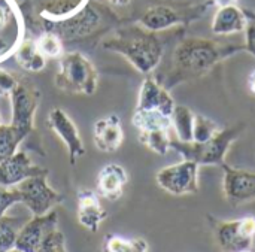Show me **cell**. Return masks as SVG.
I'll return each mask as SVG.
<instances>
[{
  "label": "cell",
  "instance_id": "1",
  "mask_svg": "<svg viewBox=\"0 0 255 252\" xmlns=\"http://www.w3.org/2000/svg\"><path fill=\"white\" fill-rule=\"evenodd\" d=\"M241 51H245V45L221 43L203 37L184 39L175 48L167 76L160 84L170 90L179 84L196 81L209 73L218 63Z\"/></svg>",
  "mask_w": 255,
  "mask_h": 252
},
{
  "label": "cell",
  "instance_id": "2",
  "mask_svg": "<svg viewBox=\"0 0 255 252\" xmlns=\"http://www.w3.org/2000/svg\"><path fill=\"white\" fill-rule=\"evenodd\" d=\"M103 48L124 55L140 73H151L163 58V42L154 31L130 27L115 31L103 42Z\"/></svg>",
  "mask_w": 255,
  "mask_h": 252
},
{
  "label": "cell",
  "instance_id": "3",
  "mask_svg": "<svg viewBox=\"0 0 255 252\" xmlns=\"http://www.w3.org/2000/svg\"><path fill=\"white\" fill-rule=\"evenodd\" d=\"M245 124L241 123L238 126L221 128L212 139L203 143L197 142H181L176 137H172L170 149L176 151L182 155L184 160L196 163L200 166H223L226 163L227 152L230 146L238 140V137L245 130Z\"/></svg>",
  "mask_w": 255,
  "mask_h": 252
},
{
  "label": "cell",
  "instance_id": "4",
  "mask_svg": "<svg viewBox=\"0 0 255 252\" xmlns=\"http://www.w3.org/2000/svg\"><path fill=\"white\" fill-rule=\"evenodd\" d=\"M99 73L94 64L81 52H66L58 63L55 85L67 93L91 96L97 90Z\"/></svg>",
  "mask_w": 255,
  "mask_h": 252
},
{
  "label": "cell",
  "instance_id": "5",
  "mask_svg": "<svg viewBox=\"0 0 255 252\" xmlns=\"http://www.w3.org/2000/svg\"><path fill=\"white\" fill-rule=\"evenodd\" d=\"M212 1L191 6H170V4H155L148 7L139 19V25L148 31H161L179 24L193 22L205 15Z\"/></svg>",
  "mask_w": 255,
  "mask_h": 252
},
{
  "label": "cell",
  "instance_id": "6",
  "mask_svg": "<svg viewBox=\"0 0 255 252\" xmlns=\"http://www.w3.org/2000/svg\"><path fill=\"white\" fill-rule=\"evenodd\" d=\"M215 241L224 252L251 251L255 239V217L214 221Z\"/></svg>",
  "mask_w": 255,
  "mask_h": 252
},
{
  "label": "cell",
  "instance_id": "7",
  "mask_svg": "<svg viewBox=\"0 0 255 252\" xmlns=\"http://www.w3.org/2000/svg\"><path fill=\"white\" fill-rule=\"evenodd\" d=\"M102 21L103 16L100 10L88 1L82 9L69 18L57 22H45L43 31H52L60 36L61 40H79L93 34L100 27Z\"/></svg>",
  "mask_w": 255,
  "mask_h": 252
},
{
  "label": "cell",
  "instance_id": "8",
  "mask_svg": "<svg viewBox=\"0 0 255 252\" xmlns=\"http://www.w3.org/2000/svg\"><path fill=\"white\" fill-rule=\"evenodd\" d=\"M45 178L46 175L31 176L15 187L19 194V203H24L36 217L48 214L55 205L63 202V196L52 190Z\"/></svg>",
  "mask_w": 255,
  "mask_h": 252
},
{
  "label": "cell",
  "instance_id": "9",
  "mask_svg": "<svg viewBox=\"0 0 255 252\" xmlns=\"http://www.w3.org/2000/svg\"><path fill=\"white\" fill-rule=\"evenodd\" d=\"M155 179L158 187L169 194H196L199 191V166L193 161L182 160L158 170Z\"/></svg>",
  "mask_w": 255,
  "mask_h": 252
},
{
  "label": "cell",
  "instance_id": "10",
  "mask_svg": "<svg viewBox=\"0 0 255 252\" xmlns=\"http://www.w3.org/2000/svg\"><path fill=\"white\" fill-rule=\"evenodd\" d=\"M25 21L15 0H0V61L13 55L24 39Z\"/></svg>",
  "mask_w": 255,
  "mask_h": 252
},
{
  "label": "cell",
  "instance_id": "11",
  "mask_svg": "<svg viewBox=\"0 0 255 252\" xmlns=\"http://www.w3.org/2000/svg\"><path fill=\"white\" fill-rule=\"evenodd\" d=\"M223 191L232 206L255 202V173L236 169L224 163L223 166Z\"/></svg>",
  "mask_w": 255,
  "mask_h": 252
},
{
  "label": "cell",
  "instance_id": "12",
  "mask_svg": "<svg viewBox=\"0 0 255 252\" xmlns=\"http://www.w3.org/2000/svg\"><path fill=\"white\" fill-rule=\"evenodd\" d=\"M58 226V214L55 211H49L45 215H33L24 226L19 229L15 250L21 252H37L39 247L45 241V238L54 232Z\"/></svg>",
  "mask_w": 255,
  "mask_h": 252
},
{
  "label": "cell",
  "instance_id": "13",
  "mask_svg": "<svg viewBox=\"0 0 255 252\" xmlns=\"http://www.w3.org/2000/svg\"><path fill=\"white\" fill-rule=\"evenodd\" d=\"M12 97V126L27 136L33 128V118L39 105V91L33 85L18 82Z\"/></svg>",
  "mask_w": 255,
  "mask_h": 252
},
{
  "label": "cell",
  "instance_id": "14",
  "mask_svg": "<svg viewBox=\"0 0 255 252\" xmlns=\"http://www.w3.org/2000/svg\"><path fill=\"white\" fill-rule=\"evenodd\" d=\"M46 123L52 128V131L66 143L72 164H75L78 161V158L85 155V146L79 136V131H78L75 123L70 120V117L64 111H61L58 108L52 109L48 114Z\"/></svg>",
  "mask_w": 255,
  "mask_h": 252
},
{
  "label": "cell",
  "instance_id": "15",
  "mask_svg": "<svg viewBox=\"0 0 255 252\" xmlns=\"http://www.w3.org/2000/svg\"><path fill=\"white\" fill-rule=\"evenodd\" d=\"M48 175V170L34 166L24 151H16L12 157L0 163V185L1 187H16L22 181L31 176Z\"/></svg>",
  "mask_w": 255,
  "mask_h": 252
},
{
  "label": "cell",
  "instance_id": "16",
  "mask_svg": "<svg viewBox=\"0 0 255 252\" xmlns=\"http://www.w3.org/2000/svg\"><path fill=\"white\" fill-rule=\"evenodd\" d=\"M175 100L170 94V91L163 87L157 79L146 78L142 82L137 106L139 111H157L167 117H172V112L175 109Z\"/></svg>",
  "mask_w": 255,
  "mask_h": 252
},
{
  "label": "cell",
  "instance_id": "17",
  "mask_svg": "<svg viewBox=\"0 0 255 252\" xmlns=\"http://www.w3.org/2000/svg\"><path fill=\"white\" fill-rule=\"evenodd\" d=\"M124 140L121 118L115 114L103 117L94 124V143L102 152H115Z\"/></svg>",
  "mask_w": 255,
  "mask_h": 252
},
{
  "label": "cell",
  "instance_id": "18",
  "mask_svg": "<svg viewBox=\"0 0 255 252\" xmlns=\"http://www.w3.org/2000/svg\"><path fill=\"white\" fill-rule=\"evenodd\" d=\"M128 176L123 166L111 163L106 164L97 175V194L109 202L121 199Z\"/></svg>",
  "mask_w": 255,
  "mask_h": 252
},
{
  "label": "cell",
  "instance_id": "19",
  "mask_svg": "<svg viewBox=\"0 0 255 252\" xmlns=\"http://www.w3.org/2000/svg\"><path fill=\"white\" fill-rule=\"evenodd\" d=\"M108 212L100 203L97 193L82 190L78 194V221L87 230L96 233L100 224L106 220Z\"/></svg>",
  "mask_w": 255,
  "mask_h": 252
},
{
  "label": "cell",
  "instance_id": "20",
  "mask_svg": "<svg viewBox=\"0 0 255 252\" xmlns=\"http://www.w3.org/2000/svg\"><path fill=\"white\" fill-rule=\"evenodd\" d=\"M248 24V12L238 4L223 6L214 15L211 30L217 36H229L245 31Z\"/></svg>",
  "mask_w": 255,
  "mask_h": 252
},
{
  "label": "cell",
  "instance_id": "21",
  "mask_svg": "<svg viewBox=\"0 0 255 252\" xmlns=\"http://www.w3.org/2000/svg\"><path fill=\"white\" fill-rule=\"evenodd\" d=\"M45 22H57L82 9L90 0H30Z\"/></svg>",
  "mask_w": 255,
  "mask_h": 252
},
{
  "label": "cell",
  "instance_id": "22",
  "mask_svg": "<svg viewBox=\"0 0 255 252\" xmlns=\"http://www.w3.org/2000/svg\"><path fill=\"white\" fill-rule=\"evenodd\" d=\"M13 57L16 63L27 72H40L46 64V58L37 49L34 39L24 37L16 46Z\"/></svg>",
  "mask_w": 255,
  "mask_h": 252
},
{
  "label": "cell",
  "instance_id": "23",
  "mask_svg": "<svg viewBox=\"0 0 255 252\" xmlns=\"http://www.w3.org/2000/svg\"><path fill=\"white\" fill-rule=\"evenodd\" d=\"M194 117L196 114L184 105H176L172 112V128L175 131V137L181 142H193V128H194Z\"/></svg>",
  "mask_w": 255,
  "mask_h": 252
},
{
  "label": "cell",
  "instance_id": "24",
  "mask_svg": "<svg viewBox=\"0 0 255 252\" xmlns=\"http://www.w3.org/2000/svg\"><path fill=\"white\" fill-rule=\"evenodd\" d=\"M133 126L139 131H151V130H172L170 117L157 112V111H139L136 109L131 118Z\"/></svg>",
  "mask_w": 255,
  "mask_h": 252
},
{
  "label": "cell",
  "instance_id": "25",
  "mask_svg": "<svg viewBox=\"0 0 255 252\" xmlns=\"http://www.w3.org/2000/svg\"><path fill=\"white\" fill-rule=\"evenodd\" d=\"M24 137L25 136L12 124H0V163L16 152L18 145Z\"/></svg>",
  "mask_w": 255,
  "mask_h": 252
},
{
  "label": "cell",
  "instance_id": "26",
  "mask_svg": "<svg viewBox=\"0 0 255 252\" xmlns=\"http://www.w3.org/2000/svg\"><path fill=\"white\" fill-rule=\"evenodd\" d=\"M139 140L148 149L154 151L158 155H166L170 151V130H151V131H139Z\"/></svg>",
  "mask_w": 255,
  "mask_h": 252
},
{
  "label": "cell",
  "instance_id": "27",
  "mask_svg": "<svg viewBox=\"0 0 255 252\" xmlns=\"http://www.w3.org/2000/svg\"><path fill=\"white\" fill-rule=\"evenodd\" d=\"M24 220L0 217V252H7L15 248V241L19 229L24 226Z\"/></svg>",
  "mask_w": 255,
  "mask_h": 252
},
{
  "label": "cell",
  "instance_id": "28",
  "mask_svg": "<svg viewBox=\"0 0 255 252\" xmlns=\"http://www.w3.org/2000/svg\"><path fill=\"white\" fill-rule=\"evenodd\" d=\"M105 252H149L145 239H124L120 236H108L105 239Z\"/></svg>",
  "mask_w": 255,
  "mask_h": 252
},
{
  "label": "cell",
  "instance_id": "29",
  "mask_svg": "<svg viewBox=\"0 0 255 252\" xmlns=\"http://www.w3.org/2000/svg\"><path fill=\"white\" fill-rule=\"evenodd\" d=\"M34 42L45 58H57L63 55V40L52 31H42Z\"/></svg>",
  "mask_w": 255,
  "mask_h": 252
},
{
  "label": "cell",
  "instance_id": "30",
  "mask_svg": "<svg viewBox=\"0 0 255 252\" xmlns=\"http://www.w3.org/2000/svg\"><path fill=\"white\" fill-rule=\"evenodd\" d=\"M220 130H221V127L214 120H211V118H208L205 115L196 114V117H194V128H193V142H197V143L208 142Z\"/></svg>",
  "mask_w": 255,
  "mask_h": 252
},
{
  "label": "cell",
  "instance_id": "31",
  "mask_svg": "<svg viewBox=\"0 0 255 252\" xmlns=\"http://www.w3.org/2000/svg\"><path fill=\"white\" fill-rule=\"evenodd\" d=\"M37 252H67L66 251V241H64V235L55 229L54 232H51L45 241L42 242V245L39 247Z\"/></svg>",
  "mask_w": 255,
  "mask_h": 252
},
{
  "label": "cell",
  "instance_id": "32",
  "mask_svg": "<svg viewBox=\"0 0 255 252\" xmlns=\"http://www.w3.org/2000/svg\"><path fill=\"white\" fill-rule=\"evenodd\" d=\"M245 51L255 57V15L248 12V24L245 28Z\"/></svg>",
  "mask_w": 255,
  "mask_h": 252
},
{
  "label": "cell",
  "instance_id": "33",
  "mask_svg": "<svg viewBox=\"0 0 255 252\" xmlns=\"http://www.w3.org/2000/svg\"><path fill=\"white\" fill-rule=\"evenodd\" d=\"M16 84H18L16 79L9 72H6L4 69H0V96L10 94L13 88L16 87Z\"/></svg>",
  "mask_w": 255,
  "mask_h": 252
},
{
  "label": "cell",
  "instance_id": "34",
  "mask_svg": "<svg viewBox=\"0 0 255 252\" xmlns=\"http://www.w3.org/2000/svg\"><path fill=\"white\" fill-rule=\"evenodd\" d=\"M247 84H248V90L251 91V94L255 96V69L250 73V76H248V81H247Z\"/></svg>",
  "mask_w": 255,
  "mask_h": 252
},
{
  "label": "cell",
  "instance_id": "35",
  "mask_svg": "<svg viewBox=\"0 0 255 252\" xmlns=\"http://www.w3.org/2000/svg\"><path fill=\"white\" fill-rule=\"evenodd\" d=\"M212 4H217L218 7H223V6H230V4H236L238 0H211Z\"/></svg>",
  "mask_w": 255,
  "mask_h": 252
},
{
  "label": "cell",
  "instance_id": "36",
  "mask_svg": "<svg viewBox=\"0 0 255 252\" xmlns=\"http://www.w3.org/2000/svg\"><path fill=\"white\" fill-rule=\"evenodd\" d=\"M109 3H112L114 6H120V7H123V6H127L128 3H130V0H108Z\"/></svg>",
  "mask_w": 255,
  "mask_h": 252
},
{
  "label": "cell",
  "instance_id": "37",
  "mask_svg": "<svg viewBox=\"0 0 255 252\" xmlns=\"http://www.w3.org/2000/svg\"><path fill=\"white\" fill-rule=\"evenodd\" d=\"M7 252H21V251H18V250H15V248H13V250H10V251H7Z\"/></svg>",
  "mask_w": 255,
  "mask_h": 252
},
{
  "label": "cell",
  "instance_id": "38",
  "mask_svg": "<svg viewBox=\"0 0 255 252\" xmlns=\"http://www.w3.org/2000/svg\"><path fill=\"white\" fill-rule=\"evenodd\" d=\"M241 252H251V251H241Z\"/></svg>",
  "mask_w": 255,
  "mask_h": 252
}]
</instances>
